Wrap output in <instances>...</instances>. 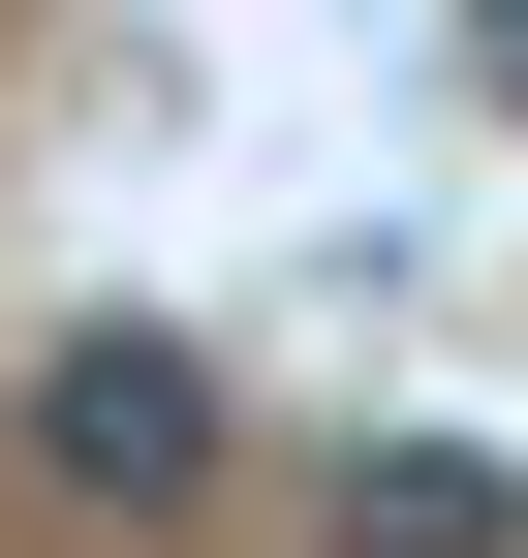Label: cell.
I'll list each match as a JSON object with an SVG mask.
<instances>
[{"label": "cell", "mask_w": 528, "mask_h": 558, "mask_svg": "<svg viewBox=\"0 0 528 558\" xmlns=\"http://www.w3.org/2000/svg\"><path fill=\"white\" fill-rule=\"evenodd\" d=\"M0 435H32L62 527H187V497H218V341L94 311V341H32V403H0Z\"/></svg>", "instance_id": "obj_1"}, {"label": "cell", "mask_w": 528, "mask_h": 558, "mask_svg": "<svg viewBox=\"0 0 528 558\" xmlns=\"http://www.w3.org/2000/svg\"><path fill=\"white\" fill-rule=\"evenodd\" d=\"M467 94H497V124H528V0H467Z\"/></svg>", "instance_id": "obj_3"}, {"label": "cell", "mask_w": 528, "mask_h": 558, "mask_svg": "<svg viewBox=\"0 0 528 558\" xmlns=\"http://www.w3.org/2000/svg\"><path fill=\"white\" fill-rule=\"evenodd\" d=\"M343 558H528V465L497 435H373L343 465Z\"/></svg>", "instance_id": "obj_2"}]
</instances>
